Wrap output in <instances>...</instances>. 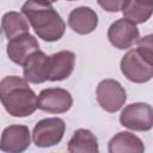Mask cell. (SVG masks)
I'll return each mask as SVG.
<instances>
[{"label": "cell", "instance_id": "obj_1", "mask_svg": "<svg viewBox=\"0 0 153 153\" xmlns=\"http://www.w3.org/2000/svg\"><path fill=\"white\" fill-rule=\"evenodd\" d=\"M0 98L5 110L13 117H27L38 109V97L27 80L17 75L1 79Z\"/></svg>", "mask_w": 153, "mask_h": 153}, {"label": "cell", "instance_id": "obj_2", "mask_svg": "<svg viewBox=\"0 0 153 153\" xmlns=\"http://www.w3.org/2000/svg\"><path fill=\"white\" fill-rule=\"evenodd\" d=\"M22 13L43 41L56 42L65 35L66 23L51 4L27 0L22 6Z\"/></svg>", "mask_w": 153, "mask_h": 153}, {"label": "cell", "instance_id": "obj_3", "mask_svg": "<svg viewBox=\"0 0 153 153\" xmlns=\"http://www.w3.org/2000/svg\"><path fill=\"white\" fill-rule=\"evenodd\" d=\"M66 131V123L62 118L49 117L36 123L32 130V141L37 147L48 148L61 142Z\"/></svg>", "mask_w": 153, "mask_h": 153}, {"label": "cell", "instance_id": "obj_4", "mask_svg": "<svg viewBox=\"0 0 153 153\" xmlns=\"http://www.w3.org/2000/svg\"><path fill=\"white\" fill-rule=\"evenodd\" d=\"M120 123L135 131H147L153 128V108L147 103H131L122 110Z\"/></svg>", "mask_w": 153, "mask_h": 153}, {"label": "cell", "instance_id": "obj_5", "mask_svg": "<svg viewBox=\"0 0 153 153\" xmlns=\"http://www.w3.org/2000/svg\"><path fill=\"white\" fill-rule=\"evenodd\" d=\"M96 97L103 110L108 112H117L126 104L127 92L117 80L104 79L96 88Z\"/></svg>", "mask_w": 153, "mask_h": 153}, {"label": "cell", "instance_id": "obj_6", "mask_svg": "<svg viewBox=\"0 0 153 153\" xmlns=\"http://www.w3.org/2000/svg\"><path fill=\"white\" fill-rule=\"evenodd\" d=\"M120 67L122 74L135 84H143L153 78V65L143 60L136 49H131L123 55Z\"/></svg>", "mask_w": 153, "mask_h": 153}, {"label": "cell", "instance_id": "obj_7", "mask_svg": "<svg viewBox=\"0 0 153 153\" xmlns=\"http://www.w3.org/2000/svg\"><path fill=\"white\" fill-rule=\"evenodd\" d=\"M73 105L72 94L61 87L44 88L38 94V109L49 114L67 112Z\"/></svg>", "mask_w": 153, "mask_h": 153}, {"label": "cell", "instance_id": "obj_8", "mask_svg": "<svg viewBox=\"0 0 153 153\" xmlns=\"http://www.w3.org/2000/svg\"><path fill=\"white\" fill-rule=\"evenodd\" d=\"M140 31L135 23L122 18L115 20L108 29V38L117 49H128L137 42Z\"/></svg>", "mask_w": 153, "mask_h": 153}, {"label": "cell", "instance_id": "obj_9", "mask_svg": "<svg viewBox=\"0 0 153 153\" xmlns=\"http://www.w3.org/2000/svg\"><path fill=\"white\" fill-rule=\"evenodd\" d=\"M30 130L23 124L6 127L1 134L0 149L5 153H22L30 146Z\"/></svg>", "mask_w": 153, "mask_h": 153}, {"label": "cell", "instance_id": "obj_10", "mask_svg": "<svg viewBox=\"0 0 153 153\" xmlns=\"http://www.w3.org/2000/svg\"><path fill=\"white\" fill-rule=\"evenodd\" d=\"M75 54L71 50H61L48 57V80L61 81L74 71Z\"/></svg>", "mask_w": 153, "mask_h": 153}, {"label": "cell", "instance_id": "obj_11", "mask_svg": "<svg viewBox=\"0 0 153 153\" xmlns=\"http://www.w3.org/2000/svg\"><path fill=\"white\" fill-rule=\"evenodd\" d=\"M37 50H39L38 41L35 36L30 33H25L8 41L6 47V51L10 60L19 66H23L29 59V56Z\"/></svg>", "mask_w": 153, "mask_h": 153}, {"label": "cell", "instance_id": "obj_12", "mask_svg": "<svg viewBox=\"0 0 153 153\" xmlns=\"http://www.w3.org/2000/svg\"><path fill=\"white\" fill-rule=\"evenodd\" d=\"M68 25L79 35H88L98 26V16L91 7L80 6L69 13Z\"/></svg>", "mask_w": 153, "mask_h": 153}, {"label": "cell", "instance_id": "obj_13", "mask_svg": "<svg viewBox=\"0 0 153 153\" xmlns=\"http://www.w3.org/2000/svg\"><path fill=\"white\" fill-rule=\"evenodd\" d=\"M48 57L42 50L29 56L23 65V75L29 82L42 84L48 80Z\"/></svg>", "mask_w": 153, "mask_h": 153}, {"label": "cell", "instance_id": "obj_14", "mask_svg": "<svg viewBox=\"0 0 153 153\" xmlns=\"http://www.w3.org/2000/svg\"><path fill=\"white\" fill-rule=\"evenodd\" d=\"M109 153H142L145 152V145L140 137L130 131H120L112 136L108 143Z\"/></svg>", "mask_w": 153, "mask_h": 153}, {"label": "cell", "instance_id": "obj_15", "mask_svg": "<svg viewBox=\"0 0 153 153\" xmlns=\"http://www.w3.org/2000/svg\"><path fill=\"white\" fill-rule=\"evenodd\" d=\"M68 152L71 153H98V140L90 129H76L68 141Z\"/></svg>", "mask_w": 153, "mask_h": 153}, {"label": "cell", "instance_id": "obj_16", "mask_svg": "<svg viewBox=\"0 0 153 153\" xmlns=\"http://www.w3.org/2000/svg\"><path fill=\"white\" fill-rule=\"evenodd\" d=\"M24 17L25 16L23 13H19L16 11L6 12L2 16L1 27H2V31L8 41L16 38V37H19L22 35L29 33V24L30 23Z\"/></svg>", "mask_w": 153, "mask_h": 153}, {"label": "cell", "instance_id": "obj_17", "mask_svg": "<svg viewBox=\"0 0 153 153\" xmlns=\"http://www.w3.org/2000/svg\"><path fill=\"white\" fill-rule=\"evenodd\" d=\"M121 11H122L123 18L135 23L136 25L146 23L153 14V10L146 8L139 5L135 0H124V4Z\"/></svg>", "mask_w": 153, "mask_h": 153}, {"label": "cell", "instance_id": "obj_18", "mask_svg": "<svg viewBox=\"0 0 153 153\" xmlns=\"http://www.w3.org/2000/svg\"><path fill=\"white\" fill-rule=\"evenodd\" d=\"M136 50L143 60L153 65V33L139 38L136 42Z\"/></svg>", "mask_w": 153, "mask_h": 153}, {"label": "cell", "instance_id": "obj_19", "mask_svg": "<svg viewBox=\"0 0 153 153\" xmlns=\"http://www.w3.org/2000/svg\"><path fill=\"white\" fill-rule=\"evenodd\" d=\"M98 5L106 12H118L122 10L124 0H97Z\"/></svg>", "mask_w": 153, "mask_h": 153}, {"label": "cell", "instance_id": "obj_20", "mask_svg": "<svg viewBox=\"0 0 153 153\" xmlns=\"http://www.w3.org/2000/svg\"><path fill=\"white\" fill-rule=\"evenodd\" d=\"M139 5L146 7V8H151L153 10V0H135Z\"/></svg>", "mask_w": 153, "mask_h": 153}, {"label": "cell", "instance_id": "obj_21", "mask_svg": "<svg viewBox=\"0 0 153 153\" xmlns=\"http://www.w3.org/2000/svg\"><path fill=\"white\" fill-rule=\"evenodd\" d=\"M36 1H41V2H47V4H54L57 0H36Z\"/></svg>", "mask_w": 153, "mask_h": 153}, {"label": "cell", "instance_id": "obj_22", "mask_svg": "<svg viewBox=\"0 0 153 153\" xmlns=\"http://www.w3.org/2000/svg\"><path fill=\"white\" fill-rule=\"evenodd\" d=\"M68 1H74V0H68Z\"/></svg>", "mask_w": 153, "mask_h": 153}]
</instances>
